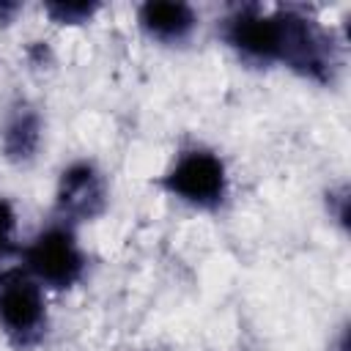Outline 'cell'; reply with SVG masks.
Wrapping results in <instances>:
<instances>
[{"mask_svg":"<svg viewBox=\"0 0 351 351\" xmlns=\"http://www.w3.org/2000/svg\"><path fill=\"white\" fill-rule=\"evenodd\" d=\"M280 14V27H282V41H280V63L293 69L296 74L315 80V82H329L332 71L337 66L335 47L329 36L304 14L293 8H277Z\"/></svg>","mask_w":351,"mask_h":351,"instance_id":"obj_1","label":"cell"},{"mask_svg":"<svg viewBox=\"0 0 351 351\" xmlns=\"http://www.w3.org/2000/svg\"><path fill=\"white\" fill-rule=\"evenodd\" d=\"M162 186L173 197H178L189 206L214 208L222 203V197L228 192V173H225L222 159L214 151L189 148L162 176Z\"/></svg>","mask_w":351,"mask_h":351,"instance_id":"obj_3","label":"cell"},{"mask_svg":"<svg viewBox=\"0 0 351 351\" xmlns=\"http://www.w3.org/2000/svg\"><path fill=\"white\" fill-rule=\"evenodd\" d=\"M38 140H41L38 115L30 107H19L3 129V154H5V159L16 162V165L30 162L38 151Z\"/></svg>","mask_w":351,"mask_h":351,"instance_id":"obj_8","label":"cell"},{"mask_svg":"<svg viewBox=\"0 0 351 351\" xmlns=\"http://www.w3.org/2000/svg\"><path fill=\"white\" fill-rule=\"evenodd\" d=\"M47 324V302L41 285L27 271L0 277V326L16 346H30Z\"/></svg>","mask_w":351,"mask_h":351,"instance_id":"obj_4","label":"cell"},{"mask_svg":"<svg viewBox=\"0 0 351 351\" xmlns=\"http://www.w3.org/2000/svg\"><path fill=\"white\" fill-rule=\"evenodd\" d=\"M137 22H140V30L148 38L162 41V44H178L195 30L197 14L189 3L148 0L137 8Z\"/></svg>","mask_w":351,"mask_h":351,"instance_id":"obj_7","label":"cell"},{"mask_svg":"<svg viewBox=\"0 0 351 351\" xmlns=\"http://www.w3.org/2000/svg\"><path fill=\"white\" fill-rule=\"evenodd\" d=\"M107 206V186L101 173L90 162L69 165L55 189V211L66 222H90Z\"/></svg>","mask_w":351,"mask_h":351,"instance_id":"obj_6","label":"cell"},{"mask_svg":"<svg viewBox=\"0 0 351 351\" xmlns=\"http://www.w3.org/2000/svg\"><path fill=\"white\" fill-rule=\"evenodd\" d=\"M14 230H16V214H14V206L0 197V261H5L16 244H14Z\"/></svg>","mask_w":351,"mask_h":351,"instance_id":"obj_10","label":"cell"},{"mask_svg":"<svg viewBox=\"0 0 351 351\" xmlns=\"http://www.w3.org/2000/svg\"><path fill=\"white\" fill-rule=\"evenodd\" d=\"M222 38L250 63H280V14H263L252 5L236 8L222 19Z\"/></svg>","mask_w":351,"mask_h":351,"instance_id":"obj_5","label":"cell"},{"mask_svg":"<svg viewBox=\"0 0 351 351\" xmlns=\"http://www.w3.org/2000/svg\"><path fill=\"white\" fill-rule=\"evenodd\" d=\"M47 16L55 25H82L90 22V16L99 11V3H85V0H55V3H44Z\"/></svg>","mask_w":351,"mask_h":351,"instance_id":"obj_9","label":"cell"},{"mask_svg":"<svg viewBox=\"0 0 351 351\" xmlns=\"http://www.w3.org/2000/svg\"><path fill=\"white\" fill-rule=\"evenodd\" d=\"M22 258H25V271L38 285H49L58 291L71 288L85 269V258L77 244V236L66 222L44 228L25 247Z\"/></svg>","mask_w":351,"mask_h":351,"instance_id":"obj_2","label":"cell"}]
</instances>
